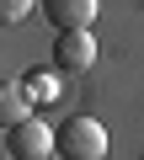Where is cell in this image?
Here are the masks:
<instances>
[{"mask_svg":"<svg viewBox=\"0 0 144 160\" xmlns=\"http://www.w3.org/2000/svg\"><path fill=\"white\" fill-rule=\"evenodd\" d=\"M53 155L59 160H102L107 155V128L96 118H64L53 128Z\"/></svg>","mask_w":144,"mask_h":160,"instance_id":"cell-1","label":"cell"},{"mask_svg":"<svg viewBox=\"0 0 144 160\" xmlns=\"http://www.w3.org/2000/svg\"><path fill=\"white\" fill-rule=\"evenodd\" d=\"M6 155L11 160H48L53 155V128L43 118H22L6 128Z\"/></svg>","mask_w":144,"mask_h":160,"instance_id":"cell-2","label":"cell"},{"mask_svg":"<svg viewBox=\"0 0 144 160\" xmlns=\"http://www.w3.org/2000/svg\"><path fill=\"white\" fill-rule=\"evenodd\" d=\"M96 64V38L91 32H59L53 38V69L59 75H86Z\"/></svg>","mask_w":144,"mask_h":160,"instance_id":"cell-3","label":"cell"},{"mask_svg":"<svg viewBox=\"0 0 144 160\" xmlns=\"http://www.w3.org/2000/svg\"><path fill=\"white\" fill-rule=\"evenodd\" d=\"M43 16L53 22V32H91L96 0H43Z\"/></svg>","mask_w":144,"mask_h":160,"instance_id":"cell-4","label":"cell"},{"mask_svg":"<svg viewBox=\"0 0 144 160\" xmlns=\"http://www.w3.org/2000/svg\"><path fill=\"white\" fill-rule=\"evenodd\" d=\"M0 112H6V123L32 118V107H27V96H22V86H16V80H6V86H0Z\"/></svg>","mask_w":144,"mask_h":160,"instance_id":"cell-5","label":"cell"},{"mask_svg":"<svg viewBox=\"0 0 144 160\" xmlns=\"http://www.w3.org/2000/svg\"><path fill=\"white\" fill-rule=\"evenodd\" d=\"M32 6H43V0H0V22L16 27L22 16H32Z\"/></svg>","mask_w":144,"mask_h":160,"instance_id":"cell-6","label":"cell"}]
</instances>
